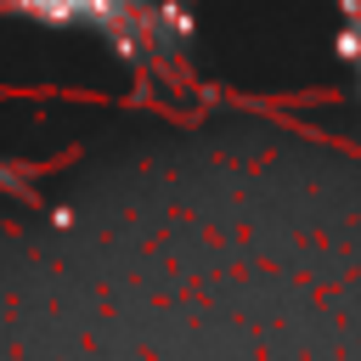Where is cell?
Wrapping results in <instances>:
<instances>
[{"label": "cell", "instance_id": "7a4b0ae2", "mask_svg": "<svg viewBox=\"0 0 361 361\" xmlns=\"http://www.w3.org/2000/svg\"><path fill=\"white\" fill-rule=\"evenodd\" d=\"M333 11H338V45H344V56L361 68V0H333Z\"/></svg>", "mask_w": 361, "mask_h": 361}, {"label": "cell", "instance_id": "6da1fadb", "mask_svg": "<svg viewBox=\"0 0 361 361\" xmlns=\"http://www.w3.org/2000/svg\"><path fill=\"white\" fill-rule=\"evenodd\" d=\"M45 23H79V28H118L124 17H135V0H11Z\"/></svg>", "mask_w": 361, "mask_h": 361}]
</instances>
